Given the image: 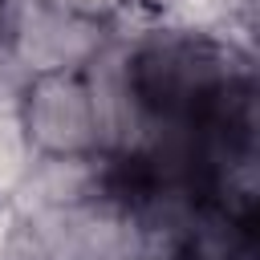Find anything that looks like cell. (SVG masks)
<instances>
[{
  "label": "cell",
  "mask_w": 260,
  "mask_h": 260,
  "mask_svg": "<svg viewBox=\"0 0 260 260\" xmlns=\"http://www.w3.org/2000/svg\"><path fill=\"white\" fill-rule=\"evenodd\" d=\"M118 69L150 134L199 130L211 118L256 102L252 45L219 32L154 20L118 37Z\"/></svg>",
  "instance_id": "1"
},
{
  "label": "cell",
  "mask_w": 260,
  "mask_h": 260,
  "mask_svg": "<svg viewBox=\"0 0 260 260\" xmlns=\"http://www.w3.org/2000/svg\"><path fill=\"white\" fill-rule=\"evenodd\" d=\"M114 37L118 32L106 16L81 12L65 0H20L8 37V57L24 77L65 73L85 69Z\"/></svg>",
  "instance_id": "2"
},
{
  "label": "cell",
  "mask_w": 260,
  "mask_h": 260,
  "mask_svg": "<svg viewBox=\"0 0 260 260\" xmlns=\"http://www.w3.org/2000/svg\"><path fill=\"white\" fill-rule=\"evenodd\" d=\"M16 114L41 158H69V154L102 150L98 110H93L85 69L24 77L16 85Z\"/></svg>",
  "instance_id": "3"
},
{
  "label": "cell",
  "mask_w": 260,
  "mask_h": 260,
  "mask_svg": "<svg viewBox=\"0 0 260 260\" xmlns=\"http://www.w3.org/2000/svg\"><path fill=\"white\" fill-rule=\"evenodd\" d=\"M158 20L252 45L256 0H158Z\"/></svg>",
  "instance_id": "4"
},
{
  "label": "cell",
  "mask_w": 260,
  "mask_h": 260,
  "mask_svg": "<svg viewBox=\"0 0 260 260\" xmlns=\"http://www.w3.org/2000/svg\"><path fill=\"white\" fill-rule=\"evenodd\" d=\"M32 162H37V150L16 114V98H0V199L12 203L20 195Z\"/></svg>",
  "instance_id": "5"
},
{
  "label": "cell",
  "mask_w": 260,
  "mask_h": 260,
  "mask_svg": "<svg viewBox=\"0 0 260 260\" xmlns=\"http://www.w3.org/2000/svg\"><path fill=\"white\" fill-rule=\"evenodd\" d=\"M65 4H73V8H81V12H93V16H106V20L114 24V20L126 16L130 8H138V4H158V0H65Z\"/></svg>",
  "instance_id": "6"
},
{
  "label": "cell",
  "mask_w": 260,
  "mask_h": 260,
  "mask_svg": "<svg viewBox=\"0 0 260 260\" xmlns=\"http://www.w3.org/2000/svg\"><path fill=\"white\" fill-rule=\"evenodd\" d=\"M12 228H16V203L0 199V260L8 252V240H12Z\"/></svg>",
  "instance_id": "7"
},
{
  "label": "cell",
  "mask_w": 260,
  "mask_h": 260,
  "mask_svg": "<svg viewBox=\"0 0 260 260\" xmlns=\"http://www.w3.org/2000/svg\"><path fill=\"white\" fill-rule=\"evenodd\" d=\"M16 8H20V0H0V49H8V37H12Z\"/></svg>",
  "instance_id": "8"
}]
</instances>
